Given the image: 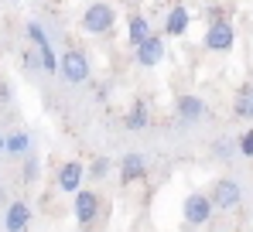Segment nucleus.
<instances>
[{"mask_svg":"<svg viewBox=\"0 0 253 232\" xmlns=\"http://www.w3.org/2000/svg\"><path fill=\"white\" fill-rule=\"evenodd\" d=\"M79 24H83L85 35H106V31H113V24H117V10L110 7V3H89L83 10V17H79Z\"/></svg>","mask_w":253,"mask_h":232,"instance_id":"1","label":"nucleus"},{"mask_svg":"<svg viewBox=\"0 0 253 232\" xmlns=\"http://www.w3.org/2000/svg\"><path fill=\"white\" fill-rule=\"evenodd\" d=\"M212 212H215V205H212L209 194H202V192H192L185 198V205H181V215H185L188 226H206L212 219Z\"/></svg>","mask_w":253,"mask_h":232,"instance_id":"2","label":"nucleus"},{"mask_svg":"<svg viewBox=\"0 0 253 232\" xmlns=\"http://www.w3.org/2000/svg\"><path fill=\"white\" fill-rule=\"evenodd\" d=\"M209 51H229L233 44H236V28L226 21V17H219V21H209V31H206V41H202Z\"/></svg>","mask_w":253,"mask_h":232,"instance_id":"3","label":"nucleus"},{"mask_svg":"<svg viewBox=\"0 0 253 232\" xmlns=\"http://www.w3.org/2000/svg\"><path fill=\"white\" fill-rule=\"evenodd\" d=\"M58 72L65 82H85L89 78V58H85L83 51H76V48H69L65 55H62V62H58Z\"/></svg>","mask_w":253,"mask_h":232,"instance_id":"4","label":"nucleus"},{"mask_svg":"<svg viewBox=\"0 0 253 232\" xmlns=\"http://www.w3.org/2000/svg\"><path fill=\"white\" fill-rule=\"evenodd\" d=\"M133 55H137V65H144V69H154L161 58H165V38L161 35H151V38H144L137 48H133Z\"/></svg>","mask_w":253,"mask_h":232,"instance_id":"5","label":"nucleus"},{"mask_svg":"<svg viewBox=\"0 0 253 232\" xmlns=\"http://www.w3.org/2000/svg\"><path fill=\"white\" fill-rule=\"evenodd\" d=\"M209 198H212V205H215V208H236V205H240V198H243V192H240V185H236L233 178H219Z\"/></svg>","mask_w":253,"mask_h":232,"instance_id":"6","label":"nucleus"},{"mask_svg":"<svg viewBox=\"0 0 253 232\" xmlns=\"http://www.w3.org/2000/svg\"><path fill=\"white\" fill-rule=\"evenodd\" d=\"M72 208H76V222L85 229V226H92V222H96V215H99V198H96V192L79 188V192H76V205H72Z\"/></svg>","mask_w":253,"mask_h":232,"instance_id":"7","label":"nucleus"},{"mask_svg":"<svg viewBox=\"0 0 253 232\" xmlns=\"http://www.w3.org/2000/svg\"><path fill=\"white\" fill-rule=\"evenodd\" d=\"M28 226H31V205L10 201V205L3 208V229L7 232H24Z\"/></svg>","mask_w":253,"mask_h":232,"instance_id":"8","label":"nucleus"},{"mask_svg":"<svg viewBox=\"0 0 253 232\" xmlns=\"http://www.w3.org/2000/svg\"><path fill=\"white\" fill-rule=\"evenodd\" d=\"M83 178H85V167L79 160H65L62 167H58V188L69 194H76L83 188Z\"/></svg>","mask_w":253,"mask_h":232,"instance_id":"9","label":"nucleus"},{"mask_svg":"<svg viewBox=\"0 0 253 232\" xmlns=\"http://www.w3.org/2000/svg\"><path fill=\"white\" fill-rule=\"evenodd\" d=\"M144 174H147V160L140 157V151L124 154V160H120V181H124V185H133V181H140Z\"/></svg>","mask_w":253,"mask_h":232,"instance_id":"10","label":"nucleus"},{"mask_svg":"<svg viewBox=\"0 0 253 232\" xmlns=\"http://www.w3.org/2000/svg\"><path fill=\"white\" fill-rule=\"evenodd\" d=\"M188 24H192V14H188V7H171L168 17H165V38H181L185 31H188Z\"/></svg>","mask_w":253,"mask_h":232,"instance_id":"11","label":"nucleus"},{"mask_svg":"<svg viewBox=\"0 0 253 232\" xmlns=\"http://www.w3.org/2000/svg\"><path fill=\"white\" fill-rule=\"evenodd\" d=\"M174 110H178V119H181V123H199V119L206 116V103H202L199 96H178Z\"/></svg>","mask_w":253,"mask_h":232,"instance_id":"12","label":"nucleus"},{"mask_svg":"<svg viewBox=\"0 0 253 232\" xmlns=\"http://www.w3.org/2000/svg\"><path fill=\"white\" fill-rule=\"evenodd\" d=\"M147 119H151V110H147V103H144V99H137V103L126 110L124 126H126V130H144V126H147Z\"/></svg>","mask_w":253,"mask_h":232,"instance_id":"13","label":"nucleus"},{"mask_svg":"<svg viewBox=\"0 0 253 232\" xmlns=\"http://www.w3.org/2000/svg\"><path fill=\"white\" fill-rule=\"evenodd\" d=\"M154 31H151V24H147V17H140V14H133L130 21H126V38H130V44L137 48L144 38H151Z\"/></svg>","mask_w":253,"mask_h":232,"instance_id":"14","label":"nucleus"},{"mask_svg":"<svg viewBox=\"0 0 253 232\" xmlns=\"http://www.w3.org/2000/svg\"><path fill=\"white\" fill-rule=\"evenodd\" d=\"M233 113L240 116V119H253V82L240 89V96H236V103H233Z\"/></svg>","mask_w":253,"mask_h":232,"instance_id":"15","label":"nucleus"},{"mask_svg":"<svg viewBox=\"0 0 253 232\" xmlns=\"http://www.w3.org/2000/svg\"><path fill=\"white\" fill-rule=\"evenodd\" d=\"M28 151H31V140H28V133L3 137V154H28Z\"/></svg>","mask_w":253,"mask_h":232,"instance_id":"16","label":"nucleus"},{"mask_svg":"<svg viewBox=\"0 0 253 232\" xmlns=\"http://www.w3.org/2000/svg\"><path fill=\"white\" fill-rule=\"evenodd\" d=\"M110 171H113V164H110V157H96V160L89 164V174H92L96 181H103V178H106Z\"/></svg>","mask_w":253,"mask_h":232,"instance_id":"17","label":"nucleus"},{"mask_svg":"<svg viewBox=\"0 0 253 232\" xmlns=\"http://www.w3.org/2000/svg\"><path fill=\"white\" fill-rule=\"evenodd\" d=\"M38 171H42V167H38V157H35V154H24V181H28V185L38 178Z\"/></svg>","mask_w":253,"mask_h":232,"instance_id":"18","label":"nucleus"},{"mask_svg":"<svg viewBox=\"0 0 253 232\" xmlns=\"http://www.w3.org/2000/svg\"><path fill=\"white\" fill-rule=\"evenodd\" d=\"M236 151H240L243 157H253V126L240 137V140H236Z\"/></svg>","mask_w":253,"mask_h":232,"instance_id":"19","label":"nucleus"},{"mask_svg":"<svg viewBox=\"0 0 253 232\" xmlns=\"http://www.w3.org/2000/svg\"><path fill=\"white\" fill-rule=\"evenodd\" d=\"M233 154H236V144H233V140H219V144H215V157L229 160Z\"/></svg>","mask_w":253,"mask_h":232,"instance_id":"20","label":"nucleus"},{"mask_svg":"<svg viewBox=\"0 0 253 232\" xmlns=\"http://www.w3.org/2000/svg\"><path fill=\"white\" fill-rule=\"evenodd\" d=\"M24 65H28V69H42V58H38V51H28V55H24Z\"/></svg>","mask_w":253,"mask_h":232,"instance_id":"21","label":"nucleus"},{"mask_svg":"<svg viewBox=\"0 0 253 232\" xmlns=\"http://www.w3.org/2000/svg\"><path fill=\"white\" fill-rule=\"evenodd\" d=\"M0 103H10V85H0Z\"/></svg>","mask_w":253,"mask_h":232,"instance_id":"22","label":"nucleus"},{"mask_svg":"<svg viewBox=\"0 0 253 232\" xmlns=\"http://www.w3.org/2000/svg\"><path fill=\"white\" fill-rule=\"evenodd\" d=\"M0 154H3V137H0Z\"/></svg>","mask_w":253,"mask_h":232,"instance_id":"23","label":"nucleus"},{"mask_svg":"<svg viewBox=\"0 0 253 232\" xmlns=\"http://www.w3.org/2000/svg\"><path fill=\"white\" fill-rule=\"evenodd\" d=\"M0 205H3V192H0Z\"/></svg>","mask_w":253,"mask_h":232,"instance_id":"24","label":"nucleus"}]
</instances>
